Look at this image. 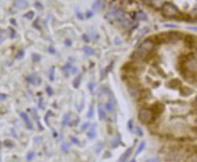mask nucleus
<instances>
[{
    "label": "nucleus",
    "mask_w": 197,
    "mask_h": 162,
    "mask_svg": "<svg viewBox=\"0 0 197 162\" xmlns=\"http://www.w3.org/2000/svg\"><path fill=\"white\" fill-rule=\"evenodd\" d=\"M182 67L184 69L181 71L182 74L188 72L191 74L196 73V56L194 53H191L188 56H186L184 60L182 63Z\"/></svg>",
    "instance_id": "nucleus-1"
},
{
    "label": "nucleus",
    "mask_w": 197,
    "mask_h": 162,
    "mask_svg": "<svg viewBox=\"0 0 197 162\" xmlns=\"http://www.w3.org/2000/svg\"><path fill=\"white\" fill-rule=\"evenodd\" d=\"M162 11L163 16L167 17H173V18H179V16H181V12L177 8L175 5H173L171 2H165L162 4Z\"/></svg>",
    "instance_id": "nucleus-2"
},
{
    "label": "nucleus",
    "mask_w": 197,
    "mask_h": 162,
    "mask_svg": "<svg viewBox=\"0 0 197 162\" xmlns=\"http://www.w3.org/2000/svg\"><path fill=\"white\" fill-rule=\"evenodd\" d=\"M138 117L142 124H151L156 118V115L151 108L142 107L139 111Z\"/></svg>",
    "instance_id": "nucleus-3"
},
{
    "label": "nucleus",
    "mask_w": 197,
    "mask_h": 162,
    "mask_svg": "<svg viewBox=\"0 0 197 162\" xmlns=\"http://www.w3.org/2000/svg\"><path fill=\"white\" fill-rule=\"evenodd\" d=\"M181 34L174 31H170L166 33H161L160 35L155 36V39L159 43H168V42H174L178 40L181 39Z\"/></svg>",
    "instance_id": "nucleus-4"
},
{
    "label": "nucleus",
    "mask_w": 197,
    "mask_h": 162,
    "mask_svg": "<svg viewBox=\"0 0 197 162\" xmlns=\"http://www.w3.org/2000/svg\"><path fill=\"white\" fill-rule=\"evenodd\" d=\"M155 45H156V43H155V41L152 40V39H146V40H144L142 42V44L140 45L139 47L143 49L144 51H148L149 53H151L152 51H154Z\"/></svg>",
    "instance_id": "nucleus-5"
},
{
    "label": "nucleus",
    "mask_w": 197,
    "mask_h": 162,
    "mask_svg": "<svg viewBox=\"0 0 197 162\" xmlns=\"http://www.w3.org/2000/svg\"><path fill=\"white\" fill-rule=\"evenodd\" d=\"M111 12L113 14L114 16V18H115V20L117 21H120V22H122L123 21L126 17V13L122 10V9H120V8H118L117 7H111Z\"/></svg>",
    "instance_id": "nucleus-6"
},
{
    "label": "nucleus",
    "mask_w": 197,
    "mask_h": 162,
    "mask_svg": "<svg viewBox=\"0 0 197 162\" xmlns=\"http://www.w3.org/2000/svg\"><path fill=\"white\" fill-rule=\"evenodd\" d=\"M27 81L29 83L33 84V85H39L41 83V79L39 77H37V74H35V73L28 76L27 77Z\"/></svg>",
    "instance_id": "nucleus-7"
},
{
    "label": "nucleus",
    "mask_w": 197,
    "mask_h": 162,
    "mask_svg": "<svg viewBox=\"0 0 197 162\" xmlns=\"http://www.w3.org/2000/svg\"><path fill=\"white\" fill-rule=\"evenodd\" d=\"M132 150H133V147H129L128 149H126L125 152L120 157L119 160H120V161H122V162L126 161L127 159H128L131 157V155L132 154Z\"/></svg>",
    "instance_id": "nucleus-8"
},
{
    "label": "nucleus",
    "mask_w": 197,
    "mask_h": 162,
    "mask_svg": "<svg viewBox=\"0 0 197 162\" xmlns=\"http://www.w3.org/2000/svg\"><path fill=\"white\" fill-rule=\"evenodd\" d=\"M151 110L153 111V113L154 115H156V117L158 115H160L162 113V111H163V106H162V104H161L160 103H156L153 106H152Z\"/></svg>",
    "instance_id": "nucleus-9"
},
{
    "label": "nucleus",
    "mask_w": 197,
    "mask_h": 162,
    "mask_svg": "<svg viewBox=\"0 0 197 162\" xmlns=\"http://www.w3.org/2000/svg\"><path fill=\"white\" fill-rule=\"evenodd\" d=\"M120 142H122V136H120V133H118V134L116 135L115 138H114L111 140V147L112 148H116V147L120 144Z\"/></svg>",
    "instance_id": "nucleus-10"
},
{
    "label": "nucleus",
    "mask_w": 197,
    "mask_h": 162,
    "mask_svg": "<svg viewBox=\"0 0 197 162\" xmlns=\"http://www.w3.org/2000/svg\"><path fill=\"white\" fill-rule=\"evenodd\" d=\"M20 116H21L22 119L24 120V122L26 123L27 127H28V129H33L32 123H31V121H30V119H29L28 115L26 113H23V112H22V113H20Z\"/></svg>",
    "instance_id": "nucleus-11"
},
{
    "label": "nucleus",
    "mask_w": 197,
    "mask_h": 162,
    "mask_svg": "<svg viewBox=\"0 0 197 162\" xmlns=\"http://www.w3.org/2000/svg\"><path fill=\"white\" fill-rule=\"evenodd\" d=\"M14 6L19 9H23V8H27L28 7V3L26 0H17L14 3Z\"/></svg>",
    "instance_id": "nucleus-12"
},
{
    "label": "nucleus",
    "mask_w": 197,
    "mask_h": 162,
    "mask_svg": "<svg viewBox=\"0 0 197 162\" xmlns=\"http://www.w3.org/2000/svg\"><path fill=\"white\" fill-rule=\"evenodd\" d=\"M114 64V61H111V63L108 65L105 69H103L102 71L100 72V80H103L106 76H107V74L109 73V72L111 70V68H112V65Z\"/></svg>",
    "instance_id": "nucleus-13"
},
{
    "label": "nucleus",
    "mask_w": 197,
    "mask_h": 162,
    "mask_svg": "<svg viewBox=\"0 0 197 162\" xmlns=\"http://www.w3.org/2000/svg\"><path fill=\"white\" fill-rule=\"evenodd\" d=\"M97 136V133H96V124H93L91 127V130L90 132L88 133V136L90 139H94L95 138H96Z\"/></svg>",
    "instance_id": "nucleus-14"
},
{
    "label": "nucleus",
    "mask_w": 197,
    "mask_h": 162,
    "mask_svg": "<svg viewBox=\"0 0 197 162\" xmlns=\"http://www.w3.org/2000/svg\"><path fill=\"white\" fill-rule=\"evenodd\" d=\"M133 18L137 20H146L147 19V16L142 11H139L138 13H135V16H133Z\"/></svg>",
    "instance_id": "nucleus-15"
},
{
    "label": "nucleus",
    "mask_w": 197,
    "mask_h": 162,
    "mask_svg": "<svg viewBox=\"0 0 197 162\" xmlns=\"http://www.w3.org/2000/svg\"><path fill=\"white\" fill-rule=\"evenodd\" d=\"M193 92H194V91L192 89L188 88V87H182V88L180 89V93L182 96H188L189 95H191V93H193Z\"/></svg>",
    "instance_id": "nucleus-16"
},
{
    "label": "nucleus",
    "mask_w": 197,
    "mask_h": 162,
    "mask_svg": "<svg viewBox=\"0 0 197 162\" xmlns=\"http://www.w3.org/2000/svg\"><path fill=\"white\" fill-rule=\"evenodd\" d=\"M82 77H83V74L80 73L79 74V75L77 76V78H76L74 80V82H73V86H74V88H79V85H80V83H81V80H82Z\"/></svg>",
    "instance_id": "nucleus-17"
},
{
    "label": "nucleus",
    "mask_w": 197,
    "mask_h": 162,
    "mask_svg": "<svg viewBox=\"0 0 197 162\" xmlns=\"http://www.w3.org/2000/svg\"><path fill=\"white\" fill-rule=\"evenodd\" d=\"M98 113H99V118L100 120H104L106 118V112L104 110V108L100 105L99 108H98Z\"/></svg>",
    "instance_id": "nucleus-18"
},
{
    "label": "nucleus",
    "mask_w": 197,
    "mask_h": 162,
    "mask_svg": "<svg viewBox=\"0 0 197 162\" xmlns=\"http://www.w3.org/2000/svg\"><path fill=\"white\" fill-rule=\"evenodd\" d=\"M185 43H186V45L189 46L190 48H193L194 43H195L194 37L193 36H185Z\"/></svg>",
    "instance_id": "nucleus-19"
},
{
    "label": "nucleus",
    "mask_w": 197,
    "mask_h": 162,
    "mask_svg": "<svg viewBox=\"0 0 197 162\" xmlns=\"http://www.w3.org/2000/svg\"><path fill=\"white\" fill-rule=\"evenodd\" d=\"M169 84H170V86H171L173 89H178V88H179V87L181 86L182 83L180 82L179 80H173V81H171Z\"/></svg>",
    "instance_id": "nucleus-20"
},
{
    "label": "nucleus",
    "mask_w": 197,
    "mask_h": 162,
    "mask_svg": "<svg viewBox=\"0 0 197 162\" xmlns=\"http://www.w3.org/2000/svg\"><path fill=\"white\" fill-rule=\"evenodd\" d=\"M120 23H122V26L124 29H130V28L132 26V23H131V20H129V19H127V18H125V19H124L123 21H122Z\"/></svg>",
    "instance_id": "nucleus-21"
},
{
    "label": "nucleus",
    "mask_w": 197,
    "mask_h": 162,
    "mask_svg": "<svg viewBox=\"0 0 197 162\" xmlns=\"http://www.w3.org/2000/svg\"><path fill=\"white\" fill-rule=\"evenodd\" d=\"M145 147H146V143H145V141H142L141 143H140L139 147H138V149H137V151H136V153H135V156H137V155H139L141 152H142V150L145 148Z\"/></svg>",
    "instance_id": "nucleus-22"
},
{
    "label": "nucleus",
    "mask_w": 197,
    "mask_h": 162,
    "mask_svg": "<svg viewBox=\"0 0 197 162\" xmlns=\"http://www.w3.org/2000/svg\"><path fill=\"white\" fill-rule=\"evenodd\" d=\"M105 109L107 112H109V113H111V112L114 111V105L111 102H108L105 104Z\"/></svg>",
    "instance_id": "nucleus-23"
},
{
    "label": "nucleus",
    "mask_w": 197,
    "mask_h": 162,
    "mask_svg": "<svg viewBox=\"0 0 197 162\" xmlns=\"http://www.w3.org/2000/svg\"><path fill=\"white\" fill-rule=\"evenodd\" d=\"M83 51H84V53L87 55H94V53H95L94 49L91 47H88V46H85Z\"/></svg>",
    "instance_id": "nucleus-24"
},
{
    "label": "nucleus",
    "mask_w": 197,
    "mask_h": 162,
    "mask_svg": "<svg viewBox=\"0 0 197 162\" xmlns=\"http://www.w3.org/2000/svg\"><path fill=\"white\" fill-rule=\"evenodd\" d=\"M69 120H71V114H66L64 115V118H63V126H67L69 123Z\"/></svg>",
    "instance_id": "nucleus-25"
},
{
    "label": "nucleus",
    "mask_w": 197,
    "mask_h": 162,
    "mask_svg": "<svg viewBox=\"0 0 197 162\" xmlns=\"http://www.w3.org/2000/svg\"><path fill=\"white\" fill-rule=\"evenodd\" d=\"M93 115H94V106H93V104H91L90 106V110H88V114H87V117L88 118H92Z\"/></svg>",
    "instance_id": "nucleus-26"
},
{
    "label": "nucleus",
    "mask_w": 197,
    "mask_h": 162,
    "mask_svg": "<svg viewBox=\"0 0 197 162\" xmlns=\"http://www.w3.org/2000/svg\"><path fill=\"white\" fill-rule=\"evenodd\" d=\"M54 75H55V67H52L51 69H50V72H49V75H48V78L50 80V82H53L54 81Z\"/></svg>",
    "instance_id": "nucleus-27"
},
{
    "label": "nucleus",
    "mask_w": 197,
    "mask_h": 162,
    "mask_svg": "<svg viewBox=\"0 0 197 162\" xmlns=\"http://www.w3.org/2000/svg\"><path fill=\"white\" fill-rule=\"evenodd\" d=\"M68 149H69V145L68 144V143H64V144L61 145V151L62 152L68 153Z\"/></svg>",
    "instance_id": "nucleus-28"
},
{
    "label": "nucleus",
    "mask_w": 197,
    "mask_h": 162,
    "mask_svg": "<svg viewBox=\"0 0 197 162\" xmlns=\"http://www.w3.org/2000/svg\"><path fill=\"white\" fill-rule=\"evenodd\" d=\"M150 31V28H148V27H145V28H143L142 29V30H141L140 31V33L138 34V37H141L142 35L143 36V35H145V34H147L148 32Z\"/></svg>",
    "instance_id": "nucleus-29"
},
{
    "label": "nucleus",
    "mask_w": 197,
    "mask_h": 162,
    "mask_svg": "<svg viewBox=\"0 0 197 162\" xmlns=\"http://www.w3.org/2000/svg\"><path fill=\"white\" fill-rule=\"evenodd\" d=\"M96 83H94V82H91V83H88V90H90V92H93L94 90H95V87H96Z\"/></svg>",
    "instance_id": "nucleus-30"
},
{
    "label": "nucleus",
    "mask_w": 197,
    "mask_h": 162,
    "mask_svg": "<svg viewBox=\"0 0 197 162\" xmlns=\"http://www.w3.org/2000/svg\"><path fill=\"white\" fill-rule=\"evenodd\" d=\"M102 148H103V143L102 142H99L98 143V145H97V147H96V154H99L100 153V151L102 150Z\"/></svg>",
    "instance_id": "nucleus-31"
},
{
    "label": "nucleus",
    "mask_w": 197,
    "mask_h": 162,
    "mask_svg": "<svg viewBox=\"0 0 197 162\" xmlns=\"http://www.w3.org/2000/svg\"><path fill=\"white\" fill-rule=\"evenodd\" d=\"M135 133L139 136H143V131L142 129L139 126H136L135 127Z\"/></svg>",
    "instance_id": "nucleus-32"
},
{
    "label": "nucleus",
    "mask_w": 197,
    "mask_h": 162,
    "mask_svg": "<svg viewBox=\"0 0 197 162\" xmlns=\"http://www.w3.org/2000/svg\"><path fill=\"white\" fill-rule=\"evenodd\" d=\"M34 15H35V13H34L33 11H29V12H28L27 14H25V15H24V17L28 18V19H32L33 17H34Z\"/></svg>",
    "instance_id": "nucleus-33"
},
{
    "label": "nucleus",
    "mask_w": 197,
    "mask_h": 162,
    "mask_svg": "<svg viewBox=\"0 0 197 162\" xmlns=\"http://www.w3.org/2000/svg\"><path fill=\"white\" fill-rule=\"evenodd\" d=\"M24 55H25V51H23V49H21V51H18L17 54L16 55V59H17V60H21V59H23Z\"/></svg>",
    "instance_id": "nucleus-34"
},
{
    "label": "nucleus",
    "mask_w": 197,
    "mask_h": 162,
    "mask_svg": "<svg viewBox=\"0 0 197 162\" xmlns=\"http://www.w3.org/2000/svg\"><path fill=\"white\" fill-rule=\"evenodd\" d=\"M4 144H5L6 146H7L8 147H13V146H14L13 142H12L11 140H9V139H7V140H5Z\"/></svg>",
    "instance_id": "nucleus-35"
},
{
    "label": "nucleus",
    "mask_w": 197,
    "mask_h": 162,
    "mask_svg": "<svg viewBox=\"0 0 197 162\" xmlns=\"http://www.w3.org/2000/svg\"><path fill=\"white\" fill-rule=\"evenodd\" d=\"M127 127L130 130V131H132V128H133V120L130 119L128 121V124H127Z\"/></svg>",
    "instance_id": "nucleus-36"
},
{
    "label": "nucleus",
    "mask_w": 197,
    "mask_h": 162,
    "mask_svg": "<svg viewBox=\"0 0 197 162\" xmlns=\"http://www.w3.org/2000/svg\"><path fill=\"white\" fill-rule=\"evenodd\" d=\"M32 58H33V61H34V62H37V61H39V60H40V59H41L40 56H39V54H36V53L32 55Z\"/></svg>",
    "instance_id": "nucleus-37"
},
{
    "label": "nucleus",
    "mask_w": 197,
    "mask_h": 162,
    "mask_svg": "<svg viewBox=\"0 0 197 162\" xmlns=\"http://www.w3.org/2000/svg\"><path fill=\"white\" fill-rule=\"evenodd\" d=\"M35 157V152H29L28 155H27V159L29 161V160H32Z\"/></svg>",
    "instance_id": "nucleus-38"
},
{
    "label": "nucleus",
    "mask_w": 197,
    "mask_h": 162,
    "mask_svg": "<svg viewBox=\"0 0 197 162\" xmlns=\"http://www.w3.org/2000/svg\"><path fill=\"white\" fill-rule=\"evenodd\" d=\"M90 124H91L90 122H86L85 124H82V127H81V131H85V130H86L88 127H90Z\"/></svg>",
    "instance_id": "nucleus-39"
},
{
    "label": "nucleus",
    "mask_w": 197,
    "mask_h": 162,
    "mask_svg": "<svg viewBox=\"0 0 197 162\" xmlns=\"http://www.w3.org/2000/svg\"><path fill=\"white\" fill-rule=\"evenodd\" d=\"M46 92H48V95H49V96H51L53 95V90H52V88L50 86H47Z\"/></svg>",
    "instance_id": "nucleus-40"
},
{
    "label": "nucleus",
    "mask_w": 197,
    "mask_h": 162,
    "mask_svg": "<svg viewBox=\"0 0 197 162\" xmlns=\"http://www.w3.org/2000/svg\"><path fill=\"white\" fill-rule=\"evenodd\" d=\"M71 142L73 143V144H75V145L79 144V141L77 138H75V136H71Z\"/></svg>",
    "instance_id": "nucleus-41"
},
{
    "label": "nucleus",
    "mask_w": 197,
    "mask_h": 162,
    "mask_svg": "<svg viewBox=\"0 0 197 162\" xmlns=\"http://www.w3.org/2000/svg\"><path fill=\"white\" fill-rule=\"evenodd\" d=\"M100 8V1H97V2H95V3L93 4V9L97 10V9H99Z\"/></svg>",
    "instance_id": "nucleus-42"
},
{
    "label": "nucleus",
    "mask_w": 197,
    "mask_h": 162,
    "mask_svg": "<svg viewBox=\"0 0 197 162\" xmlns=\"http://www.w3.org/2000/svg\"><path fill=\"white\" fill-rule=\"evenodd\" d=\"M82 40H83L85 42H87V43H88L91 41V39H90V37H88V35H86V34H84L83 36H82Z\"/></svg>",
    "instance_id": "nucleus-43"
},
{
    "label": "nucleus",
    "mask_w": 197,
    "mask_h": 162,
    "mask_svg": "<svg viewBox=\"0 0 197 162\" xmlns=\"http://www.w3.org/2000/svg\"><path fill=\"white\" fill-rule=\"evenodd\" d=\"M71 63H67L65 66H63L62 67V70L63 71H67V70H69V69H71Z\"/></svg>",
    "instance_id": "nucleus-44"
},
{
    "label": "nucleus",
    "mask_w": 197,
    "mask_h": 162,
    "mask_svg": "<svg viewBox=\"0 0 197 162\" xmlns=\"http://www.w3.org/2000/svg\"><path fill=\"white\" fill-rule=\"evenodd\" d=\"M164 27L165 28H170V29H176L177 28V26L174 24H165Z\"/></svg>",
    "instance_id": "nucleus-45"
},
{
    "label": "nucleus",
    "mask_w": 197,
    "mask_h": 162,
    "mask_svg": "<svg viewBox=\"0 0 197 162\" xmlns=\"http://www.w3.org/2000/svg\"><path fill=\"white\" fill-rule=\"evenodd\" d=\"M71 44H72V41L69 40V39H67L66 40H65V45L66 46H68V47H71Z\"/></svg>",
    "instance_id": "nucleus-46"
},
{
    "label": "nucleus",
    "mask_w": 197,
    "mask_h": 162,
    "mask_svg": "<svg viewBox=\"0 0 197 162\" xmlns=\"http://www.w3.org/2000/svg\"><path fill=\"white\" fill-rule=\"evenodd\" d=\"M9 29L11 31V38H15V36H16V31H15V29H12V28H10Z\"/></svg>",
    "instance_id": "nucleus-47"
},
{
    "label": "nucleus",
    "mask_w": 197,
    "mask_h": 162,
    "mask_svg": "<svg viewBox=\"0 0 197 162\" xmlns=\"http://www.w3.org/2000/svg\"><path fill=\"white\" fill-rule=\"evenodd\" d=\"M77 72H78V68L77 67H71V73L76 74Z\"/></svg>",
    "instance_id": "nucleus-48"
},
{
    "label": "nucleus",
    "mask_w": 197,
    "mask_h": 162,
    "mask_svg": "<svg viewBox=\"0 0 197 162\" xmlns=\"http://www.w3.org/2000/svg\"><path fill=\"white\" fill-rule=\"evenodd\" d=\"M35 6L37 7V8H39V9H42V8H43V6H42L39 2H37V3L35 4Z\"/></svg>",
    "instance_id": "nucleus-49"
},
{
    "label": "nucleus",
    "mask_w": 197,
    "mask_h": 162,
    "mask_svg": "<svg viewBox=\"0 0 197 162\" xmlns=\"http://www.w3.org/2000/svg\"><path fill=\"white\" fill-rule=\"evenodd\" d=\"M48 52L51 53V54H55L56 53V51H55V49H53L52 47H49L48 48Z\"/></svg>",
    "instance_id": "nucleus-50"
},
{
    "label": "nucleus",
    "mask_w": 197,
    "mask_h": 162,
    "mask_svg": "<svg viewBox=\"0 0 197 162\" xmlns=\"http://www.w3.org/2000/svg\"><path fill=\"white\" fill-rule=\"evenodd\" d=\"M120 43H122V40H120L118 37H116V38H115V44L116 45H120Z\"/></svg>",
    "instance_id": "nucleus-51"
},
{
    "label": "nucleus",
    "mask_w": 197,
    "mask_h": 162,
    "mask_svg": "<svg viewBox=\"0 0 197 162\" xmlns=\"http://www.w3.org/2000/svg\"><path fill=\"white\" fill-rule=\"evenodd\" d=\"M81 15H82V14L80 13V12H79V11L77 12V17H78L79 18V19H83V18H84V17H83V16H81Z\"/></svg>",
    "instance_id": "nucleus-52"
},
{
    "label": "nucleus",
    "mask_w": 197,
    "mask_h": 162,
    "mask_svg": "<svg viewBox=\"0 0 197 162\" xmlns=\"http://www.w3.org/2000/svg\"><path fill=\"white\" fill-rule=\"evenodd\" d=\"M37 22H39V19H37L35 22H34V24H33V27H35V28H37V29H40V28L37 26Z\"/></svg>",
    "instance_id": "nucleus-53"
},
{
    "label": "nucleus",
    "mask_w": 197,
    "mask_h": 162,
    "mask_svg": "<svg viewBox=\"0 0 197 162\" xmlns=\"http://www.w3.org/2000/svg\"><path fill=\"white\" fill-rule=\"evenodd\" d=\"M42 101H43V98H40V100H39V106L42 109H44V106L42 105Z\"/></svg>",
    "instance_id": "nucleus-54"
},
{
    "label": "nucleus",
    "mask_w": 197,
    "mask_h": 162,
    "mask_svg": "<svg viewBox=\"0 0 197 162\" xmlns=\"http://www.w3.org/2000/svg\"><path fill=\"white\" fill-rule=\"evenodd\" d=\"M143 2H145L146 4H152V2H153V0H142Z\"/></svg>",
    "instance_id": "nucleus-55"
},
{
    "label": "nucleus",
    "mask_w": 197,
    "mask_h": 162,
    "mask_svg": "<svg viewBox=\"0 0 197 162\" xmlns=\"http://www.w3.org/2000/svg\"><path fill=\"white\" fill-rule=\"evenodd\" d=\"M8 96L6 95H0V100H4V99H6Z\"/></svg>",
    "instance_id": "nucleus-56"
},
{
    "label": "nucleus",
    "mask_w": 197,
    "mask_h": 162,
    "mask_svg": "<svg viewBox=\"0 0 197 162\" xmlns=\"http://www.w3.org/2000/svg\"><path fill=\"white\" fill-rule=\"evenodd\" d=\"M93 16V13L92 12H88L87 13V17L88 18V17H92Z\"/></svg>",
    "instance_id": "nucleus-57"
},
{
    "label": "nucleus",
    "mask_w": 197,
    "mask_h": 162,
    "mask_svg": "<svg viewBox=\"0 0 197 162\" xmlns=\"http://www.w3.org/2000/svg\"><path fill=\"white\" fill-rule=\"evenodd\" d=\"M11 21V23L14 25V26H17V21H16V19H14V18H12V19L10 20Z\"/></svg>",
    "instance_id": "nucleus-58"
},
{
    "label": "nucleus",
    "mask_w": 197,
    "mask_h": 162,
    "mask_svg": "<svg viewBox=\"0 0 197 162\" xmlns=\"http://www.w3.org/2000/svg\"><path fill=\"white\" fill-rule=\"evenodd\" d=\"M37 124H39V129H40V130H44V127L41 126V124L39 123V121H37Z\"/></svg>",
    "instance_id": "nucleus-59"
},
{
    "label": "nucleus",
    "mask_w": 197,
    "mask_h": 162,
    "mask_svg": "<svg viewBox=\"0 0 197 162\" xmlns=\"http://www.w3.org/2000/svg\"><path fill=\"white\" fill-rule=\"evenodd\" d=\"M149 161H158V159H150Z\"/></svg>",
    "instance_id": "nucleus-60"
},
{
    "label": "nucleus",
    "mask_w": 197,
    "mask_h": 162,
    "mask_svg": "<svg viewBox=\"0 0 197 162\" xmlns=\"http://www.w3.org/2000/svg\"><path fill=\"white\" fill-rule=\"evenodd\" d=\"M1 145H2V143H1V142H0V147H1Z\"/></svg>",
    "instance_id": "nucleus-61"
}]
</instances>
